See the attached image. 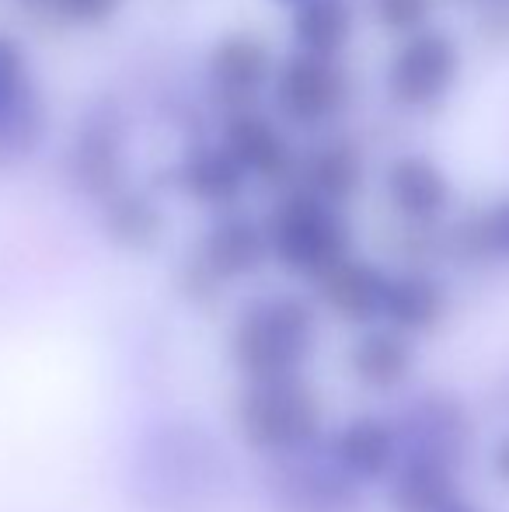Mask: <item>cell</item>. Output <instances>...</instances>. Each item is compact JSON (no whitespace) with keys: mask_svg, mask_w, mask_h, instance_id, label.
<instances>
[{"mask_svg":"<svg viewBox=\"0 0 509 512\" xmlns=\"http://www.w3.org/2000/svg\"><path fill=\"white\" fill-rule=\"evenodd\" d=\"M262 227L272 255L300 276L321 279L353 255V223L346 209L325 203L297 185L283 192Z\"/></svg>","mask_w":509,"mask_h":512,"instance_id":"obj_1","label":"cell"},{"mask_svg":"<svg viewBox=\"0 0 509 512\" xmlns=\"http://www.w3.org/2000/svg\"><path fill=\"white\" fill-rule=\"evenodd\" d=\"M464 74V49L454 32L429 25L394 46L384 67V91L401 112H433L457 91Z\"/></svg>","mask_w":509,"mask_h":512,"instance_id":"obj_2","label":"cell"},{"mask_svg":"<svg viewBox=\"0 0 509 512\" xmlns=\"http://www.w3.org/2000/svg\"><path fill=\"white\" fill-rule=\"evenodd\" d=\"M272 115L283 126L321 133L335 126L353 105V74L342 60L286 53L269 88Z\"/></svg>","mask_w":509,"mask_h":512,"instance_id":"obj_3","label":"cell"},{"mask_svg":"<svg viewBox=\"0 0 509 512\" xmlns=\"http://www.w3.org/2000/svg\"><path fill=\"white\" fill-rule=\"evenodd\" d=\"M129 129L119 105H95L77 122L67 143V178L84 196L105 203L126 189L129 175Z\"/></svg>","mask_w":509,"mask_h":512,"instance_id":"obj_4","label":"cell"},{"mask_svg":"<svg viewBox=\"0 0 509 512\" xmlns=\"http://www.w3.org/2000/svg\"><path fill=\"white\" fill-rule=\"evenodd\" d=\"M49 112L21 39L0 32V164H18L42 147Z\"/></svg>","mask_w":509,"mask_h":512,"instance_id":"obj_5","label":"cell"},{"mask_svg":"<svg viewBox=\"0 0 509 512\" xmlns=\"http://www.w3.org/2000/svg\"><path fill=\"white\" fill-rule=\"evenodd\" d=\"M384 203L391 209L398 227L412 230H440L454 220L457 189L436 157L405 150L384 164L381 175Z\"/></svg>","mask_w":509,"mask_h":512,"instance_id":"obj_6","label":"cell"},{"mask_svg":"<svg viewBox=\"0 0 509 512\" xmlns=\"http://www.w3.org/2000/svg\"><path fill=\"white\" fill-rule=\"evenodd\" d=\"M276 67V53L262 35L227 32L206 53V84L227 115L234 108H255L258 98L269 95Z\"/></svg>","mask_w":509,"mask_h":512,"instance_id":"obj_7","label":"cell"},{"mask_svg":"<svg viewBox=\"0 0 509 512\" xmlns=\"http://www.w3.org/2000/svg\"><path fill=\"white\" fill-rule=\"evenodd\" d=\"M220 143L231 150L234 161L245 168L252 182L286 185L297 178L300 154L293 147L286 126L265 108H234L224 115Z\"/></svg>","mask_w":509,"mask_h":512,"instance_id":"obj_8","label":"cell"},{"mask_svg":"<svg viewBox=\"0 0 509 512\" xmlns=\"http://www.w3.org/2000/svg\"><path fill=\"white\" fill-rule=\"evenodd\" d=\"M457 310V297L450 279L429 265H398L391 269L384 300V324L412 342H429L450 324Z\"/></svg>","mask_w":509,"mask_h":512,"instance_id":"obj_9","label":"cell"},{"mask_svg":"<svg viewBox=\"0 0 509 512\" xmlns=\"http://www.w3.org/2000/svg\"><path fill=\"white\" fill-rule=\"evenodd\" d=\"M443 262L471 272H509V192L443 227Z\"/></svg>","mask_w":509,"mask_h":512,"instance_id":"obj_10","label":"cell"},{"mask_svg":"<svg viewBox=\"0 0 509 512\" xmlns=\"http://www.w3.org/2000/svg\"><path fill=\"white\" fill-rule=\"evenodd\" d=\"M367 185V150L346 133H328L300 154L297 189L346 209Z\"/></svg>","mask_w":509,"mask_h":512,"instance_id":"obj_11","label":"cell"},{"mask_svg":"<svg viewBox=\"0 0 509 512\" xmlns=\"http://www.w3.org/2000/svg\"><path fill=\"white\" fill-rule=\"evenodd\" d=\"M168 178L175 185V192H182L185 199L199 206H210L227 213L241 196L248 192L252 178L245 175L238 161L231 157V150L224 143H192L182 150L175 164L168 168Z\"/></svg>","mask_w":509,"mask_h":512,"instance_id":"obj_12","label":"cell"},{"mask_svg":"<svg viewBox=\"0 0 509 512\" xmlns=\"http://www.w3.org/2000/svg\"><path fill=\"white\" fill-rule=\"evenodd\" d=\"M356 11L349 0H307L304 7L290 11V42L293 53L342 60L353 46Z\"/></svg>","mask_w":509,"mask_h":512,"instance_id":"obj_13","label":"cell"},{"mask_svg":"<svg viewBox=\"0 0 509 512\" xmlns=\"http://www.w3.org/2000/svg\"><path fill=\"white\" fill-rule=\"evenodd\" d=\"M269 255L265 227L241 213H224L203 237V269L220 279L248 276Z\"/></svg>","mask_w":509,"mask_h":512,"instance_id":"obj_14","label":"cell"},{"mask_svg":"<svg viewBox=\"0 0 509 512\" xmlns=\"http://www.w3.org/2000/svg\"><path fill=\"white\" fill-rule=\"evenodd\" d=\"M105 230H109L116 241L129 244V248H147L161 237L164 230V213L147 192L140 189H119L116 196H109L102 203Z\"/></svg>","mask_w":509,"mask_h":512,"instance_id":"obj_15","label":"cell"},{"mask_svg":"<svg viewBox=\"0 0 509 512\" xmlns=\"http://www.w3.org/2000/svg\"><path fill=\"white\" fill-rule=\"evenodd\" d=\"M433 0H370V14H374L377 28L394 39H408L419 35L433 25Z\"/></svg>","mask_w":509,"mask_h":512,"instance_id":"obj_16","label":"cell"},{"mask_svg":"<svg viewBox=\"0 0 509 512\" xmlns=\"http://www.w3.org/2000/svg\"><path fill=\"white\" fill-rule=\"evenodd\" d=\"M126 0H46V11L70 28H102L123 11Z\"/></svg>","mask_w":509,"mask_h":512,"instance_id":"obj_17","label":"cell"},{"mask_svg":"<svg viewBox=\"0 0 509 512\" xmlns=\"http://www.w3.org/2000/svg\"><path fill=\"white\" fill-rule=\"evenodd\" d=\"M482 471L499 492L509 495V418L499 429H492L482 443Z\"/></svg>","mask_w":509,"mask_h":512,"instance_id":"obj_18","label":"cell"},{"mask_svg":"<svg viewBox=\"0 0 509 512\" xmlns=\"http://www.w3.org/2000/svg\"><path fill=\"white\" fill-rule=\"evenodd\" d=\"M478 32L492 46H509V0H485L478 14Z\"/></svg>","mask_w":509,"mask_h":512,"instance_id":"obj_19","label":"cell"},{"mask_svg":"<svg viewBox=\"0 0 509 512\" xmlns=\"http://www.w3.org/2000/svg\"><path fill=\"white\" fill-rule=\"evenodd\" d=\"M443 512H492V509L485 506V502H478V499H475V495H471V492H464L461 499L454 502V506H447V509H443Z\"/></svg>","mask_w":509,"mask_h":512,"instance_id":"obj_20","label":"cell"},{"mask_svg":"<svg viewBox=\"0 0 509 512\" xmlns=\"http://www.w3.org/2000/svg\"><path fill=\"white\" fill-rule=\"evenodd\" d=\"M496 405L503 408V415L509 418V373L503 377V384H499V391H496Z\"/></svg>","mask_w":509,"mask_h":512,"instance_id":"obj_21","label":"cell"},{"mask_svg":"<svg viewBox=\"0 0 509 512\" xmlns=\"http://www.w3.org/2000/svg\"><path fill=\"white\" fill-rule=\"evenodd\" d=\"M269 4H276V7H286V11H297V7H304L307 0H269Z\"/></svg>","mask_w":509,"mask_h":512,"instance_id":"obj_22","label":"cell"},{"mask_svg":"<svg viewBox=\"0 0 509 512\" xmlns=\"http://www.w3.org/2000/svg\"><path fill=\"white\" fill-rule=\"evenodd\" d=\"M14 4H25V7H46V0H14Z\"/></svg>","mask_w":509,"mask_h":512,"instance_id":"obj_23","label":"cell"}]
</instances>
